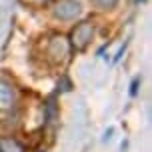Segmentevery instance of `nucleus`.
I'll use <instances>...</instances> for the list:
<instances>
[{
	"label": "nucleus",
	"mask_w": 152,
	"mask_h": 152,
	"mask_svg": "<svg viewBox=\"0 0 152 152\" xmlns=\"http://www.w3.org/2000/svg\"><path fill=\"white\" fill-rule=\"evenodd\" d=\"M54 116H56V108H54V102H48V104H46V120L52 122V120H54Z\"/></svg>",
	"instance_id": "7"
},
{
	"label": "nucleus",
	"mask_w": 152,
	"mask_h": 152,
	"mask_svg": "<svg viewBox=\"0 0 152 152\" xmlns=\"http://www.w3.org/2000/svg\"><path fill=\"white\" fill-rule=\"evenodd\" d=\"M116 2H118V0H94V4H96L98 8H102V10L114 8V6H116Z\"/></svg>",
	"instance_id": "6"
},
{
	"label": "nucleus",
	"mask_w": 152,
	"mask_h": 152,
	"mask_svg": "<svg viewBox=\"0 0 152 152\" xmlns=\"http://www.w3.org/2000/svg\"><path fill=\"white\" fill-rule=\"evenodd\" d=\"M92 36H94V26H92V22L84 20V22L76 24L72 28V32H70V44H72L74 50H84L86 46L90 44Z\"/></svg>",
	"instance_id": "1"
},
{
	"label": "nucleus",
	"mask_w": 152,
	"mask_h": 152,
	"mask_svg": "<svg viewBox=\"0 0 152 152\" xmlns=\"http://www.w3.org/2000/svg\"><path fill=\"white\" fill-rule=\"evenodd\" d=\"M138 84H140V78H134V80H132V86H130V94H132V96L138 92Z\"/></svg>",
	"instance_id": "8"
},
{
	"label": "nucleus",
	"mask_w": 152,
	"mask_h": 152,
	"mask_svg": "<svg viewBox=\"0 0 152 152\" xmlns=\"http://www.w3.org/2000/svg\"><path fill=\"white\" fill-rule=\"evenodd\" d=\"M0 152H24V146L12 136L0 138Z\"/></svg>",
	"instance_id": "5"
},
{
	"label": "nucleus",
	"mask_w": 152,
	"mask_h": 152,
	"mask_svg": "<svg viewBox=\"0 0 152 152\" xmlns=\"http://www.w3.org/2000/svg\"><path fill=\"white\" fill-rule=\"evenodd\" d=\"M80 12L82 8H80V2L76 0H58L54 4V16L60 20H74Z\"/></svg>",
	"instance_id": "2"
},
{
	"label": "nucleus",
	"mask_w": 152,
	"mask_h": 152,
	"mask_svg": "<svg viewBox=\"0 0 152 152\" xmlns=\"http://www.w3.org/2000/svg\"><path fill=\"white\" fill-rule=\"evenodd\" d=\"M48 56H52L54 60H64L68 56V44L62 36L52 38V42L48 46Z\"/></svg>",
	"instance_id": "3"
},
{
	"label": "nucleus",
	"mask_w": 152,
	"mask_h": 152,
	"mask_svg": "<svg viewBox=\"0 0 152 152\" xmlns=\"http://www.w3.org/2000/svg\"><path fill=\"white\" fill-rule=\"evenodd\" d=\"M14 102V88L8 82L0 80V106L2 108H10Z\"/></svg>",
	"instance_id": "4"
}]
</instances>
